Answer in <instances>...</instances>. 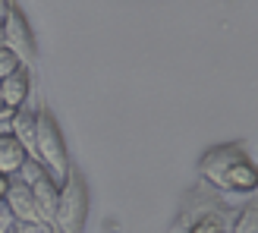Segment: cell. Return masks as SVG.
Returning <instances> with one entry per match:
<instances>
[{
    "instance_id": "6da1fadb",
    "label": "cell",
    "mask_w": 258,
    "mask_h": 233,
    "mask_svg": "<svg viewBox=\"0 0 258 233\" xmlns=\"http://www.w3.org/2000/svg\"><path fill=\"white\" fill-rule=\"evenodd\" d=\"M199 177L211 189L233 196H252L258 189V164L242 142H224L208 148L199 158Z\"/></svg>"
},
{
    "instance_id": "7a4b0ae2",
    "label": "cell",
    "mask_w": 258,
    "mask_h": 233,
    "mask_svg": "<svg viewBox=\"0 0 258 233\" xmlns=\"http://www.w3.org/2000/svg\"><path fill=\"white\" fill-rule=\"evenodd\" d=\"M236 214L239 208L227 205L221 199V192L211 189L208 183H202L183 199L176 221L167 233H233Z\"/></svg>"
},
{
    "instance_id": "3957f363",
    "label": "cell",
    "mask_w": 258,
    "mask_h": 233,
    "mask_svg": "<svg viewBox=\"0 0 258 233\" xmlns=\"http://www.w3.org/2000/svg\"><path fill=\"white\" fill-rule=\"evenodd\" d=\"M38 136H35V158L38 164L44 167V170L57 180V183H63V180L70 177V151H67V139H63L60 133V123L57 116L50 113L47 107H38Z\"/></svg>"
},
{
    "instance_id": "277c9868",
    "label": "cell",
    "mask_w": 258,
    "mask_h": 233,
    "mask_svg": "<svg viewBox=\"0 0 258 233\" xmlns=\"http://www.w3.org/2000/svg\"><path fill=\"white\" fill-rule=\"evenodd\" d=\"M88 221V186L79 170H70V177L60 183L54 230L57 233H82Z\"/></svg>"
},
{
    "instance_id": "5b68a950",
    "label": "cell",
    "mask_w": 258,
    "mask_h": 233,
    "mask_svg": "<svg viewBox=\"0 0 258 233\" xmlns=\"http://www.w3.org/2000/svg\"><path fill=\"white\" fill-rule=\"evenodd\" d=\"M4 47H10L13 54L19 57L22 67H32V63H35V54H38L35 32H32L29 19H25V13L16 4H10L7 16H4Z\"/></svg>"
},
{
    "instance_id": "8992f818",
    "label": "cell",
    "mask_w": 258,
    "mask_h": 233,
    "mask_svg": "<svg viewBox=\"0 0 258 233\" xmlns=\"http://www.w3.org/2000/svg\"><path fill=\"white\" fill-rule=\"evenodd\" d=\"M32 95V76H29V67H16L10 76L0 79V101H4L7 110H19L25 107V101Z\"/></svg>"
},
{
    "instance_id": "52a82bcc",
    "label": "cell",
    "mask_w": 258,
    "mask_h": 233,
    "mask_svg": "<svg viewBox=\"0 0 258 233\" xmlns=\"http://www.w3.org/2000/svg\"><path fill=\"white\" fill-rule=\"evenodd\" d=\"M4 205L10 208V214L16 221H38V208H35V196H32V186L22 183V180L10 177V186H7V196Z\"/></svg>"
},
{
    "instance_id": "ba28073f",
    "label": "cell",
    "mask_w": 258,
    "mask_h": 233,
    "mask_svg": "<svg viewBox=\"0 0 258 233\" xmlns=\"http://www.w3.org/2000/svg\"><path fill=\"white\" fill-rule=\"evenodd\" d=\"M32 196H35V208H38V221L54 224L57 199H60V183L50 173H44V177H38L32 183Z\"/></svg>"
},
{
    "instance_id": "9c48e42d",
    "label": "cell",
    "mask_w": 258,
    "mask_h": 233,
    "mask_svg": "<svg viewBox=\"0 0 258 233\" xmlns=\"http://www.w3.org/2000/svg\"><path fill=\"white\" fill-rule=\"evenodd\" d=\"M38 110H29V107H19V110H13L10 116V123L7 129L13 136H16V142L29 151V158H35V136H38Z\"/></svg>"
},
{
    "instance_id": "30bf717a",
    "label": "cell",
    "mask_w": 258,
    "mask_h": 233,
    "mask_svg": "<svg viewBox=\"0 0 258 233\" xmlns=\"http://www.w3.org/2000/svg\"><path fill=\"white\" fill-rule=\"evenodd\" d=\"M25 158H29V151L16 142V136H13L10 129L0 133V173H4V177H16V170L22 167Z\"/></svg>"
},
{
    "instance_id": "8fae6325",
    "label": "cell",
    "mask_w": 258,
    "mask_h": 233,
    "mask_svg": "<svg viewBox=\"0 0 258 233\" xmlns=\"http://www.w3.org/2000/svg\"><path fill=\"white\" fill-rule=\"evenodd\" d=\"M233 233H258V205H242L236 214Z\"/></svg>"
},
{
    "instance_id": "7c38bea8",
    "label": "cell",
    "mask_w": 258,
    "mask_h": 233,
    "mask_svg": "<svg viewBox=\"0 0 258 233\" xmlns=\"http://www.w3.org/2000/svg\"><path fill=\"white\" fill-rule=\"evenodd\" d=\"M44 173H47V170H44L41 164H38V158H25L22 167L16 170V180H22V183H29V186H32L35 180H38V177H44Z\"/></svg>"
},
{
    "instance_id": "4fadbf2b",
    "label": "cell",
    "mask_w": 258,
    "mask_h": 233,
    "mask_svg": "<svg viewBox=\"0 0 258 233\" xmlns=\"http://www.w3.org/2000/svg\"><path fill=\"white\" fill-rule=\"evenodd\" d=\"M13 233H57V230H54V224H47V221H16Z\"/></svg>"
},
{
    "instance_id": "5bb4252c",
    "label": "cell",
    "mask_w": 258,
    "mask_h": 233,
    "mask_svg": "<svg viewBox=\"0 0 258 233\" xmlns=\"http://www.w3.org/2000/svg\"><path fill=\"white\" fill-rule=\"evenodd\" d=\"M16 67H22V63H19V57L13 54L10 47H0V79H4V76H10V73L16 70Z\"/></svg>"
},
{
    "instance_id": "9a60e30c",
    "label": "cell",
    "mask_w": 258,
    "mask_h": 233,
    "mask_svg": "<svg viewBox=\"0 0 258 233\" xmlns=\"http://www.w3.org/2000/svg\"><path fill=\"white\" fill-rule=\"evenodd\" d=\"M13 227H16V217H13L10 208L0 202V233H13Z\"/></svg>"
},
{
    "instance_id": "2e32d148",
    "label": "cell",
    "mask_w": 258,
    "mask_h": 233,
    "mask_svg": "<svg viewBox=\"0 0 258 233\" xmlns=\"http://www.w3.org/2000/svg\"><path fill=\"white\" fill-rule=\"evenodd\" d=\"M10 116H13V110H7V107H4V101H0V133H7Z\"/></svg>"
},
{
    "instance_id": "e0dca14e",
    "label": "cell",
    "mask_w": 258,
    "mask_h": 233,
    "mask_svg": "<svg viewBox=\"0 0 258 233\" xmlns=\"http://www.w3.org/2000/svg\"><path fill=\"white\" fill-rule=\"evenodd\" d=\"M7 186H10V177L0 173V202H4V196H7Z\"/></svg>"
},
{
    "instance_id": "ac0fdd59",
    "label": "cell",
    "mask_w": 258,
    "mask_h": 233,
    "mask_svg": "<svg viewBox=\"0 0 258 233\" xmlns=\"http://www.w3.org/2000/svg\"><path fill=\"white\" fill-rule=\"evenodd\" d=\"M7 10H10V0H0V19L7 16Z\"/></svg>"
}]
</instances>
